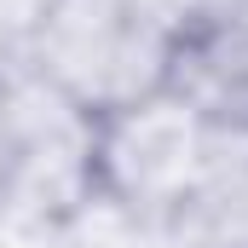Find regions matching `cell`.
Wrapping results in <instances>:
<instances>
[{"mask_svg":"<svg viewBox=\"0 0 248 248\" xmlns=\"http://www.w3.org/2000/svg\"><path fill=\"white\" fill-rule=\"evenodd\" d=\"M23 63L87 116H116L173 81L179 41L139 0H52Z\"/></svg>","mask_w":248,"mask_h":248,"instance_id":"cell-1","label":"cell"},{"mask_svg":"<svg viewBox=\"0 0 248 248\" xmlns=\"http://www.w3.org/2000/svg\"><path fill=\"white\" fill-rule=\"evenodd\" d=\"M208 122L214 110H202L179 87H162L116 116H98L93 196H110L139 214H179L202 168Z\"/></svg>","mask_w":248,"mask_h":248,"instance_id":"cell-2","label":"cell"},{"mask_svg":"<svg viewBox=\"0 0 248 248\" xmlns=\"http://www.w3.org/2000/svg\"><path fill=\"white\" fill-rule=\"evenodd\" d=\"M52 248H196V237L179 214H139L110 196H93L52 231Z\"/></svg>","mask_w":248,"mask_h":248,"instance_id":"cell-3","label":"cell"},{"mask_svg":"<svg viewBox=\"0 0 248 248\" xmlns=\"http://www.w3.org/2000/svg\"><path fill=\"white\" fill-rule=\"evenodd\" d=\"M46 6H52V0H0V75L29 58L35 35H41V23H46Z\"/></svg>","mask_w":248,"mask_h":248,"instance_id":"cell-4","label":"cell"},{"mask_svg":"<svg viewBox=\"0 0 248 248\" xmlns=\"http://www.w3.org/2000/svg\"><path fill=\"white\" fill-rule=\"evenodd\" d=\"M231 116H248V29L237 35V81H231Z\"/></svg>","mask_w":248,"mask_h":248,"instance_id":"cell-5","label":"cell"},{"mask_svg":"<svg viewBox=\"0 0 248 248\" xmlns=\"http://www.w3.org/2000/svg\"><path fill=\"white\" fill-rule=\"evenodd\" d=\"M12 168V116H6V75H0V179Z\"/></svg>","mask_w":248,"mask_h":248,"instance_id":"cell-6","label":"cell"}]
</instances>
